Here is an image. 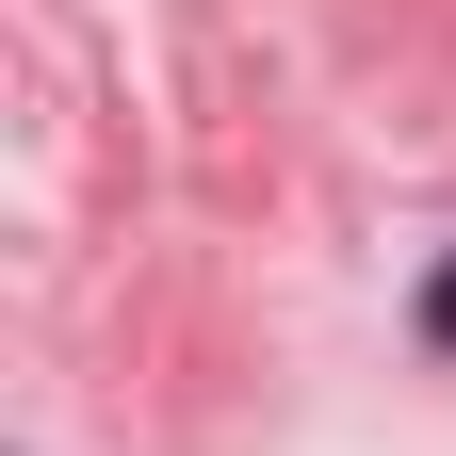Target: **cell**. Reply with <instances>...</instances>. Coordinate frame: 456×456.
<instances>
[{
    "mask_svg": "<svg viewBox=\"0 0 456 456\" xmlns=\"http://www.w3.org/2000/svg\"><path fill=\"white\" fill-rule=\"evenodd\" d=\"M424 342H456V261H440V277H424Z\"/></svg>",
    "mask_w": 456,
    "mask_h": 456,
    "instance_id": "obj_1",
    "label": "cell"
}]
</instances>
